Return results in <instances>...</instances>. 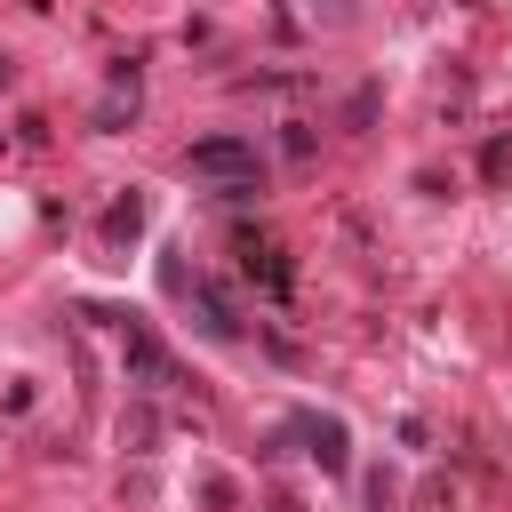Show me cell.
I'll use <instances>...</instances> for the list:
<instances>
[{
    "label": "cell",
    "instance_id": "1",
    "mask_svg": "<svg viewBox=\"0 0 512 512\" xmlns=\"http://www.w3.org/2000/svg\"><path fill=\"white\" fill-rule=\"evenodd\" d=\"M184 176H200V184H216V192H256V184H264V160H256V144H240V136H200V144L184 152Z\"/></svg>",
    "mask_w": 512,
    "mask_h": 512
},
{
    "label": "cell",
    "instance_id": "2",
    "mask_svg": "<svg viewBox=\"0 0 512 512\" xmlns=\"http://www.w3.org/2000/svg\"><path fill=\"white\" fill-rule=\"evenodd\" d=\"M128 368H136L144 384H168V376H176V368H168V352H160L144 328H128Z\"/></svg>",
    "mask_w": 512,
    "mask_h": 512
}]
</instances>
